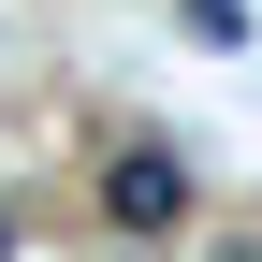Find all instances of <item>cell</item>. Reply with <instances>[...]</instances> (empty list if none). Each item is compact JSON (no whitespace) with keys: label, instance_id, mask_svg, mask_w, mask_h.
<instances>
[{"label":"cell","instance_id":"cell-1","mask_svg":"<svg viewBox=\"0 0 262 262\" xmlns=\"http://www.w3.org/2000/svg\"><path fill=\"white\" fill-rule=\"evenodd\" d=\"M102 219H117V233H175V219H189V160L175 146H117L102 160Z\"/></svg>","mask_w":262,"mask_h":262},{"label":"cell","instance_id":"cell-2","mask_svg":"<svg viewBox=\"0 0 262 262\" xmlns=\"http://www.w3.org/2000/svg\"><path fill=\"white\" fill-rule=\"evenodd\" d=\"M248 29H262V15H248V0H189V44H204V58H233V44H248Z\"/></svg>","mask_w":262,"mask_h":262},{"label":"cell","instance_id":"cell-3","mask_svg":"<svg viewBox=\"0 0 262 262\" xmlns=\"http://www.w3.org/2000/svg\"><path fill=\"white\" fill-rule=\"evenodd\" d=\"M0 262H15V219H0Z\"/></svg>","mask_w":262,"mask_h":262}]
</instances>
